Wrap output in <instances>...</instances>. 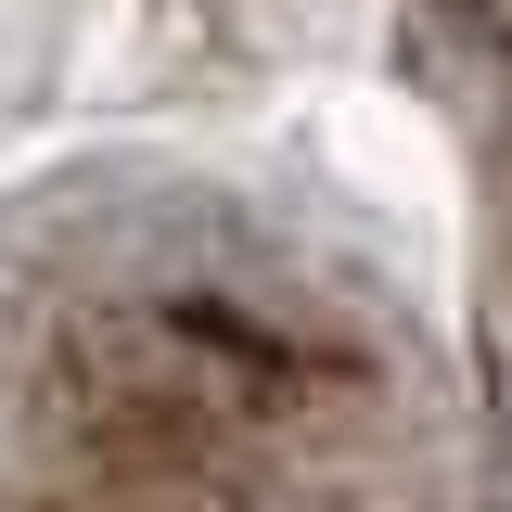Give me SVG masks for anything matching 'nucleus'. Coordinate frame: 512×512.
<instances>
[{
	"label": "nucleus",
	"mask_w": 512,
	"mask_h": 512,
	"mask_svg": "<svg viewBox=\"0 0 512 512\" xmlns=\"http://www.w3.org/2000/svg\"><path fill=\"white\" fill-rule=\"evenodd\" d=\"M295 397H308V359L244 295H116L64 333V410L103 448L205 461L295 423Z\"/></svg>",
	"instance_id": "f257e3e1"
}]
</instances>
